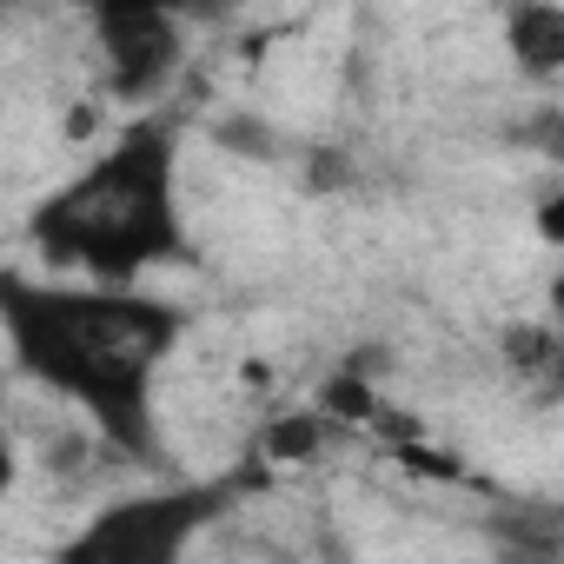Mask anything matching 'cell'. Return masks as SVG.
<instances>
[{
  "label": "cell",
  "mask_w": 564,
  "mask_h": 564,
  "mask_svg": "<svg viewBox=\"0 0 564 564\" xmlns=\"http://www.w3.org/2000/svg\"><path fill=\"white\" fill-rule=\"evenodd\" d=\"M511 61L531 80H551L564 67V14L551 0H518L511 8Z\"/></svg>",
  "instance_id": "obj_5"
},
{
  "label": "cell",
  "mask_w": 564,
  "mask_h": 564,
  "mask_svg": "<svg viewBox=\"0 0 564 564\" xmlns=\"http://www.w3.org/2000/svg\"><path fill=\"white\" fill-rule=\"evenodd\" d=\"M8 485H14V438L0 432V498H8Z\"/></svg>",
  "instance_id": "obj_8"
},
{
  "label": "cell",
  "mask_w": 564,
  "mask_h": 564,
  "mask_svg": "<svg viewBox=\"0 0 564 564\" xmlns=\"http://www.w3.org/2000/svg\"><path fill=\"white\" fill-rule=\"evenodd\" d=\"M0 326H8L14 366L80 405L113 452H153V379L186 333L180 306L107 286V279L94 293H74L0 272Z\"/></svg>",
  "instance_id": "obj_1"
},
{
  "label": "cell",
  "mask_w": 564,
  "mask_h": 564,
  "mask_svg": "<svg viewBox=\"0 0 564 564\" xmlns=\"http://www.w3.org/2000/svg\"><path fill=\"white\" fill-rule=\"evenodd\" d=\"M87 21H107V14H186V0H74Z\"/></svg>",
  "instance_id": "obj_7"
},
{
  "label": "cell",
  "mask_w": 564,
  "mask_h": 564,
  "mask_svg": "<svg viewBox=\"0 0 564 564\" xmlns=\"http://www.w3.org/2000/svg\"><path fill=\"white\" fill-rule=\"evenodd\" d=\"M226 505L219 485H186V491H147V498H127L113 511H100L74 544L67 557H94V564H173L186 551V538Z\"/></svg>",
  "instance_id": "obj_3"
},
{
  "label": "cell",
  "mask_w": 564,
  "mask_h": 564,
  "mask_svg": "<svg viewBox=\"0 0 564 564\" xmlns=\"http://www.w3.org/2000/svg\"><path fill=\"white\" fill-rule=\"evenodd\" d=\"M326 438H333V419H326L319 405H306V412H286V419L265 425V458H279V465H306V458H319Z\"/></svg>",
  "instance_id": "obj_6"
},
{
  "label": "cell",
  "mask_w": 564,
  "mask_h": 564,
  "mask_svg": "<svg viewBox=\"0 0 564 564\" xmlns=\"http://www.w3.org/2000/svg\"><path fill=\"white\" fill-rule=\"evenodd\" d=\"M0 399H8V372H0Z\"/></svg>",
  "instance_id": "obj_9"
},
{
  "label": "cell",
  "mask_w": 564,
  "mask_h": 564,
  "mask_svg": "<svg viewBox=\"0 0 564 564\" xmlns=\"http://www.w3.org/2000/svg\"><path fill=\"white\" fill-rule=\"evenodd\" d=\"M94 54L113 94L147 100L180 67V14H107L94 21Z\"/></svg>",
  "instance_id": "obj_4"
},
{
  "label": "cell",
  "mask_w": 564,
  "mask_h": 564,
  "mask_svg": "<svg viewBox=\"0 0 564 564\" xmlns=\"http://www.w3.org/2000/svg\"><path fill=\"white\" fill-rule=\"evenodd\" d=\"M180 140L166 120H133L107 153L87 160L61 193H47L28 219L41 259L74 265L87 279L127 286L147 265H166L186 252V219L173 193Z\"/></svg>",
  "instance_id": "obj_2"
}]
</instances>
